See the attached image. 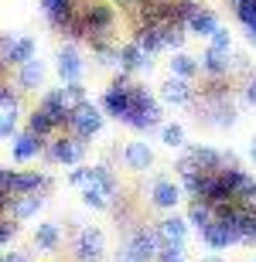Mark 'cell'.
Returning <instances> with one entry per match:
<instances>
[{
    "instance_id": "cell-36",
    "label": "cell",
    "mask_w": 256,
    "mask_h": 262,
    "mask_svg": "<svg viewBox=\"0 0 256 262\" xmlns=\"http://www.w3.org/2000/svg\"><path fill=\"white\" fill-rule=\"evenodd\" d=\"M14 232H17V225L7 222V218H0V245L10 242V238H14Z\"/></svg>"
},
{
    "instance_id": "cell-6",
    "label": "cell",
    "mask_w": 256,
    "mask_h": 262,
    "mask_svg": "<svg viewBox=\"0 0 256 262\" xmlns=\"http://www.w3.org/2000/svg\"><path fill=\"white\" fill-rule=\"evenodd\" d=\"M188 157H191L195 170H202V174H219V170H226L222 154H219V150H212V146H191V150H188Z\"/></svg>"
},
{
    "instance_id": "cell-43",
    "label": "cell",
    "mask_w": 256,
    "mask_h": 262,
    "mask_svg": "<svg viewBox=\"0 0 256 262\" xmlns=\"http://www.w3.org/2000/svg\"><path fill=\"white\" fill-rule=\"evenodd\" d=\"M116 262H137V259H130V255H120V259Z\"/></svg>"
},
{
    "instance_id": "cell-42",
    "label": "cell",
    "mask_w": 256,
    "mask_h": 262,
    "mask_svg": "<svg viewBox=\"0 0 256 262\" xmlns=\"http://www.w3.org/2000/svg\"><path fill=\"white\" fill-rule=\"evenodd\" d=\"M249 157H253V160H256V140H253V146H249Z\"/></svg>"
},
{
    "instance_id": "cell-19",
    "label": "cell",
    "mask_w": 256,
    "mask_h": 262,
    "mask_svg": "<svg viewBox=\"0 0 256 262\" xmlns=\"http://www.w3.org/2000/svg\"><path fill=\"white\" fill-rule=\"evenodd\" d=\"M31 58H34V41H31V38H14V45H10V51H7V58H4V65L21 68V65H28Z\"/></svg>"
},
{
    "instance_id": "cell-33",
    "label": "cell",
    "mask_w": 256,
    "mask_h": 262,
    "mask_svg": "<svg viewBox=\"0 0 256 262\" xmlns=\"http://www.w3.org/2000/svg\"><path fill=\"white\" fill-rule=\"evenodd\" d=\"M157 259H161V262H185V245L161 242V249H157Z\"/></svg>"
},
{
    "instance_id": "cell-29",
    "label": "cell",
    "mask_w": 256,
    "mask_h": 262,
    "mask_svg": "<svg viewBox=\"0 0 256 262\" xmlns=\"http://www.w3.org/2000/svg\"><path fill=\"white\" fill-rule=\"evenodd\" d=\"M185 28L181 24H164V48H174V55L181 51V45H185Z\"/></svg>"
},
{
    "instance_id": "cell-34",
    "label": "cell",
    "mask_w": 256,
    "mask_h": 262,
    "mask_svg": "<svg viewBox=\"0 0 256 262\" xmlns=\"http://www.w3.org/2000/svg\"><path fill=\"white\" fill-rule=\"evenodd\" d=\"M208 48H215V51H226V55H229V48H232V34H229L226 28H219L215 34H212V45H208Z\"/></svg>"
},
{
    "instance_id": "cell-30",
    "label": "cell",
    "mask_w": 256,
    "mask_h": 262,
    "mask_svg": "<svg viewBox=\"0 0 256 262\" xmlns=\"http://www.w3.org/2000/svg\"><path fill=\"white\" fill-rule=\"evenodd\" d=\"M236 17H239V24L246 28L249 41L256 45V7H253V4H246V7H236Z\"/></svg>"
},
{
    "instance_id": "cell-27",
    "label": "cell",
    "mask_w": 256,
    "mask_h": 262,
    "mask_svg": "<svg viewBox=\"0 0 256 262\" xmlns=\"http://www.w3.org/2000/svg\"><path fill=\"white\" fill-rule=\"evenodd\" d=\"M89 184H96L99 191H103V194L109 198L113 191H116V177L109 174V167L99 164V167H89Z\"/></svg>"
},
{
    "instance_id": "cell-45",
    "label": "cell",
    "mask_w": 256,
    "mask_h": 262,
    "mask_svg": "<svg viewBox=\"0 0 256 262\" xmlns=\"http://www.w3.org/2000/svg\"><path fill=\"white\" fill-rule=\"evenodd\" d=\"M140 4H161V0H140Z\"/></svg>"
},
{
    "instance_id": "cell-21",
    "label": "cell",
    "mask_w": 256,
    "mask_h": 262,
    "mask_svg": "<svg viewBox=\"0 0 256 262\" xmlns=\"http://www.w3.org/2000/svg\"><path fill=\"white\" fill-rule=\"evenodd\" d=\"M55 129H58V126H55V119H51V116H48V113H45L41 106H38V109H34V113L28 116V133H34L38 140H48V136L55 133Z\"/></svg>"
},
{
    "instance_id": "cell-41",
    "label": "cell",
    "mask_w": 256,
    "mask_h": 262,
    "mask_svg": "<svg viewBox=\"0 0 256 262\" xmlns=\"http://www.w3.org/2000/svg\"><path fill=\"white\" fill-rule=\"evenodd\" d=\"M4 72H7V65H4V61H0V85H4Z\"/></svg>"
},
{
    "instance_id": "cell-15",
    "label": "cell",
    "mask_w": 256,
    "mask_h": 262,
    "mask_svg": "<svg viewBox=\"0 0 256 262\" xmlns=\"http://www.w3.org/2000/svg\"><path fill=\"white\" fill-rule=\"evenodd\" d=\"M123 160H127L133 170H147V167L154 164V154H150V146H147V143L133 140V143L123 146Z\"/></svg>"
},
{
    "instance_id": "cell-5",
    "label": "cell",
    "mask_w": 256,
    "mask_h": 262,
    "mask_svg": "<svg viewBox=\"0 0 256 262\" xmlns=\"http://www.w3.org/2000/svg\"><path fill=\"white\" fill-rule=\"evenodd\" d=\"M75 259L79 262H99L103 259V232L99 228H82L75 238Z\"/></svg>"
},
{
    "instance_id": "cell-40",
    "label": "cell",
    "mask_w": 256,
    "mask_h": 262,
    "mask_svg": "<svg viewBox=\"0 0 256 262\" xmlns=\"http://www.w3.org/2000/svg\"><path fill=\"white\" fill-rule=\"evenodd\" d=\"M202 262H222V259H219V255H205V259H202Z\"/></svg>"
},
{
    "instance_id": "cell-1",
    "label": "cell",
    "mask_w": 256,
    "mask_h": 262,
    "mask_svg": "<svg viewBox=\"0 0 256 262\" xmlns=\"http://www.w3.org/2000/svg\"><path fill=\"white\" fill-rule=\"evenodd\" d=\"M79 14H82V24H86V38L89 41H99L106 38L109 31H113V7H109L106 0H82L79 4Z\"/></svg>"
},
{
    "instance_id": "cell-38",
    "label": "cell",
    "mask_w": 256,
    "mask_h": 262,
    "mask_svg": "<svg viewBox=\"0 0 256 262\" xmlns=\"http://www.w3.org/2000/svg\"><path fill=\"white\" fill-rule=\"evenodd\" d=\"M0 262H28V252H4Z\"/></svg>"
},
{
    "instance_id": "cell-11",
    "label": "cell",
    "mask_w": 256,
    "mask_h": 262,
    "mask_svg": "<svg viewBox=\"0 0 256 262\" xmlns=\"http://www.w3.org/2000/svg\"><path fill=\"white\" fill-rule=\"evenodd\" d=\"M157 235H161V242L185 245V238H188V222H185V218H178V214H168V218L157 225Z\"/></svg>"
},
{
    "instance_id": "cell-8",
    "label": "cell",
    "mask_w": 256,
    "mask_h": 262,
    "mask_svg": "<svg viewBox=\"0 0 256 262\" xmlns=\"http://www.w3.org/2000/svg\"><path fill=\"white\" fill-rule=\"evenodd\" d=\"M161 99H164V102H171V106H188V102L195 99V89L188 85L185 78H174V75H171L168 82L161 85Z\"/></svg>"
},
{
    "instance_id": "cell-35",
    "label": "cell",
    "mask_w": 256,
    "mask_h": 262,
    "mask_svg": "<svg viewBox=\"0 0 256 262\" xmlns=\"http://www.w3.org/2000/svg\"><path fill=\"white\" fill-rule=\"evenodd\" d=\"M65 96H69L72 106H79V102H86V85L82 82H72V85H65Z\"/></svg>"
},
{
    "instance_id": "cell-25",
    "label": "cell",
    "mask_w": 256,
    "mask_h": 262,
    "mask_svg": "<svg viewBox=\"0 0 256 262\" xmlns=\"http://www.w3.org/2000/svg\"><path fill=\"white\" fill-rule=\"evenodd\" d=\"M198 235H202V242H205L208 249H229V245L236 242V238H232V235H229L219 222H215V225H208L205 232H198Z\"/></svg>"
},
{
    "instance_id": "cell-28",
    "label": "cell",
    "mask_w": 256,
    "mask_h": 262,
    "mask_svg": "<svg viewBox=\"0 0 256 262\" xmlns=\"http://www.w3.org/2000/svg\"><path fill=\"white\" fill-rule=\"evenodd\" d=\"M17 106H21L17 89H10L7 82H4V85H0V113H10V116H17Z\"/></svg>"
},
{
    "instance_id": "cell-22",
    "label": "cell",
    "mask_w": 256,
    "mask_h": 262,
    "mask_svg": "<svg viewBox=\"0 0 256 262\" xmlns=\"http://www.w3.org/2000/svg\"><path fill=\"white\" fill-rule=\"evenodd\" d=\"M58 242H62V232H58V225H55V222L38 225V232H34V245H38L41 252H51V249H58Z\"/></svg>"
},
{
    "instance_id": "cell-10",
    "label": "cell",
    "mask_w": 256,
    "mask_h": 262,
    "mask_svg": "<svg viewBox=\"0 0 256 262\" xmlns=\"http://www.w3.org/2000/svg\"><path fill=\"white\" fill-rule=\"evenodd\" d=\"M82 0H41V10H45V17L51 20V28H62L65 20L79 10Z\"/></svg>"
},
{
    "instance_id": "cell-9",
    "label": "cell",
    "mask_w": 256,
    "mask_h": 262,
    "mask_svg": "<svg viewBox=\"0 0 256 262\" xmlns=\"http://www.w3.org/2000/svg\"><path fill=\"white\" fill-rule=\"evenodd\" d=\"M58 75L65 85H72V82H82V58H79V51L72 48H62L58 51Z\"/></svg>"
},
{
    "instance_id": "cell-16",
    "label": "cell",
    "mask_w": 256,
    "mask_h": 262,
    "mask_svg": "<svg viewBox=\"0 0 256 262\" xmlns=\"http://www.w3.org/2000/svg\"><path fill=\"white\" fill-rule=\"evenodd\" d=\"M120 65H123V72H133V68H150V55L140 48L137 41H130V45H123V48H120Z\"/></svg>"
},
{
    "instance_id": "cell-17",
    "label": "cell",
    "mask_w": 256,
    "mask_h": 262,
    "mask_svg": "<svg viewBox=\"0 0 256 262\" xmlns=\"http://www.w3.org/2000/svg\"><path fill=\"white\" fill-rule=\"evenodd\" d=\"M41 82H45V65H41L38 58H31L28 65H21V68H17V85L24 89V92L38 89Z\"/></svg>"
},
{
    "instance_id": "cell-2",
    "label": "cell",
    "mask_w": 256,
    "mask_h": 262,
    "mask_svg": "<svg viewBox=\"0 0 256 262\" xmlns=\"http://www.w3.org/2000/svg\"><path fill=\"white\" fill-rule=\"evenodd\" d=\"M72 133L79 136V140H89V136H96L103 129V109L92 106V102H79V106H72Z\"/></svg>"
},
{
    "instance_id": "cell-37",
    "label": "cell",
    "mask_w": 256,
    "mask_h": 262,
    "mask_svg": "<svg viewBox=\"0 0 256 262\" xmlns=\"http://www.w3.org/2000/svg\"><path fill=\"white\" fill-rule=\"evenodd\" d=\"M69 181H72V184H82V187H86L89 184V167H75V170L69 174Z\"/></svg>"
},
{
    "instance_id": "cell-20",
    "label": "cell",
    "mask_w": 256,
    "mask_h": 262,
    "mask_svg": "<svg viewBox=\"0 0 256 262\" xmlns=\"http://www.w3.org/2000/svg\"><path fill=\"white\" fill-rule=\"evenodd\" d=\"M150 198H154L157 208H174V204L181 201V187H178L174 181H157L154 191H150Z\"/></svg>"
},
{
    "instance_id": "cell-44",
    "label": "cell",
    "mask_w": 256,
    "mask_h": 262,
    "mask_svg": "<svg viewBox=\"0 0 256 262\" xmlns=\"http://www.w3.org/2000/svg\"><path fill=\"white\" fill-rule=\"evenodd\" d=\"M232 4H236V7H243V4H249V0H232Z\"/></svg>"
},
{
    "instance_id": "cell-26",
    "label": "cell",
    "mask_w": 256,
    "mask_h": 262,
    "mask_svg": "<svg viewBox=\"0 0 256 262\" xmlns=\"http://www.w3.org/2000/svg\"><path fill=\"white\" fill-rule=\"evenodd\" d=\"M171 75L185 78V82H188V78H195L198 75V61L191 58V55H185V51H178L174 58H171Z\"/></svg>"
},
{
    "instance_id": "cell-32",
    "label": "cell",
    "mask_w": 256,
    "mask_h": 262,
    "mask_svg": "<svg viewBox=\"0 0 256 262\" xmlns=\"http://www.w3.org/2000/svg\"><path fill=\"white\" fill-rule=\"evenodd\" d=\"M161 140H164L171 150H178V146H185V129L178 126V123H168V126H161Z\"/></svg>"
},
{
    "instance_id": "cell-18",
    "label": "cell",
    "mask_w": 256,
    "mask_h": 262,
    "mask_svg": "<svg viewBox=\"0 0 256 262\" xmlns=\"http://www.w3.org/2000/svg\"><path fill=\"white\" fill-rule=\"evenodd\" d=\"M188 31H195V34H205V38H212L219 31V17L212 14L208 7H198L195 14H191V20H188Z\"/></svg>"
},
{
    "instance_id": "cell-24",
    "label": "cell",
    "mask_w": 256,
    "mask_h": 262,
    "mask_svg": "<svg viewBox=\"0 0 256 262\" xmlns=\"http://www.w3.org/2000/svg\"><path fill=\"white\" fill-rule=\"evenodd\" d=\"M41 204H45V198H41V194H24V198H14V208H10V214H14V222H24V218H31V214L38 211Z\"/></svg>"
},
{
    "instance_id": "cell-13",
    "label": "cell",
    "mask_w": 256,
    "mask_h": 262,
    "mask_svg": "<svg viewBox=\"0 0 256 262\" xmlns=\"http://www.w3.org/2000/svg\"><path fill=\"white\" fill-rule=\"evenodd\" d=\"M137 45L147 51V55L161 51V48H164V24H140V31H137Z\"/></svg>"
},
{
    "instance_id": "cell-14",
    "label": "cell",
    "mask_w": 256,
    "mask_h": 262,
    "mask_svg": "<svg viewBox=\"0 0 256 262\" xmlns=\"http://www.w3.org/2000/svg\"><path fill=\"white\" fill-rule=\"evenodd\" d=\"M45 150V140H38L34 133H17L14 136V160H31V157H38Z\"/></svg>"
},
{
    "instance_id": "cell-12",
    "label": "cell",
    "mask_w": 256,
    "mask_h": 262,
    "mask_svg": "<svg viewBox=\"0 0 256 262\" xmlns=\"http://www.w3.org/2000/svg\"><path fill=\"white\" fill-rule=\"evenodd\" d=\"M205 113L212 116L215 126H232L236 123V106L229 102V96L226 99H205Z\"/></svg>"
},
{
    "instance_id": "cell-7",
    "label": "cell",
    "mask_w": 256,
    "mask_h": 262,
    "mask_svg": "<svg viewBox=\"0 0 256 262\" xmlns=\"http://www.w3.org/2000/svg\"><path fill=\"white\" fill-rule=\"evenodd\" d=\"M198 68H202L205 75H212V78H226V75H229V68H232V61H229L226 51L205 48V51H202V58H198Z\"/></svg>"
},
{
    "instance_id": "cell-31",
    "label": "cell",
    "mask_w": 256,
    "mask_h": 262,
    "mask_svg": "<svg viewBox=\"0 0 256 262\" xmlns=\"http://www.w3.org/2000/svg\"><path fill=\"white\" fill-rule=\"evenodd\" d=\"M82 201H86L89 208H96V211H103V208L109 204V198L103 194V191H99L96 184H86V187H82Z\"/></svg>"
},
{
    "instance_id": "cell-23",
    "label": "cell",
    "mask_w": 256,
    "mask_h": 262,
    "mask_svg": "<svg viewBox=\"0 0 256 262\" xmlns=\"http://www.w3.org/2000/svg\"><path fill=\"white\" fill-rule=\"evenodd\" d=\"M188 225H195L198 232H205L208 225H215V208H208V204H202V201H191V208H188Z\"/></svg>"
},
{
    "instance_id": "cell-3",
    "label": "cell",
    "mask_w": 256,
    "mask_h": 262,
    "mask_svg": "<svg viewBox=\"0 0 256 262\" xmlns=\"http://www.w3.org/2000/svg\"><path fill=\"white\" fill-rule=\"evenodd\" d=\"M157 249H161L157 228H154V232H147V228H137V232L130 235L127 252H123V255H130V259H137V262H147V259H154V255H157Z\"/></svg>"
},
{
    "instance_id": "cell-39",
    "label": "cell",
    "mask_w": 256,
    "mask_h": 262,
    "mask_svg": "<svg viewBox=\"0 0 256 262\" xmlns=\"http://www.w3.org/2000/svg\"><path fill=\"white\" fill-rule=\"evenodd\" d=\"M246 99H249V102H253V106H256V78H253V82H249V89H246Z\"/></svg>"
},
{
    "instance_id": "cell-4",
    "label": "cell",
    "mask_w": 256,
    "mask_h": 262,
    "mask_svg": "<svg viewBox=\"0 0 256 262\" xmlns=\"http://www.w3.org/2000/svg\"><path fill=\"white\" fill-rule=\"evenodd\" d=\"M82 154H86V140L79 136H58L48 146V160H58V164H79Z\"/></svg>"
}]
</instances>
